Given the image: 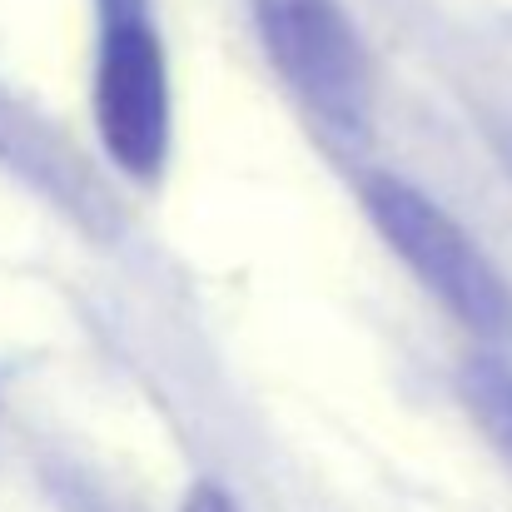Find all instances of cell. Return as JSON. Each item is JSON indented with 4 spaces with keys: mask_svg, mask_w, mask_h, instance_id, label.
Returning <instances> with one entry per match:
<instances>
[{
    "mask_svg": "<svg viewBox=\"0 0 512 512\" xmlns=\"http://www.w3.org/2000/svg\"><path fill=\"white\" fill-rule=\"evenodd\" d=\"M90 115L125 179L155 184L174 150V80L155 0H95Z\"/></svg>",
    "mask_w": 512,
    "mask_h": 512,
    "instance_id": "6da1fadb",
    "label": "cell"
},
{
    "mask_svg": "<svg viewBox=\"0 0 512 512\" xmlns=\"http://www.w3.org/2000/svg\"><path fill=\"white\" fill-rule=\"evenodd\" d=\"M363 214L388 244V254L418 279V289L453 314L468 334L498 343L512 339V284L478 249V239L418 184L398 174L363 179Z\"/></svg>",
    "mask_w": 512,
    "mask_h": 512,
    "instance_id": "7a4b0ae2",
    "label": "cell"
},
{
    "mask_svg": "<svg viewBox=\"0 0 512 512\" xmlns=\"http://www.w3.org/2000/svg\"><path fill=\"white\" fill-rule=\"evenodd\" d=\"M249 15L279 85L319 125L358 135L373 105V70L343 0H249Z\"/></svg>",
    "mask_w": 512,
    "mask_h": 512,
    "instance_id": "3957f363",
    "label": "cell"
},
{
    "mask_svg": "<svg viewBox=\"0 0 512 512\" xmlns=\"http://www.w3.org/2000/svg\"><path fill=\"white\" fill-rule=\"evenodd\" d=\"M458 398L478 433L512 463V363L498 353H473L458 368Z\"/></svg>",
    "mask_w": 512,
    "mask_h": 512,
    "instance_id": "277c9868",
    "label": "cell"
},
{
    "mask_svg": "<svg viewBox=\"0 0 512 512\" xmlns=\"http://www.w3.org/2000/svg\"><path fill=\"white\" fill-rule=\"evenodd\" d=\"M184 512H239V508H234V498H229L224 488H214V483H199V488L184 498Z\"/></svg>",
    "mask_w": 512,
    "mask_h": 512,
    "instance_id": "5b68a950",
    "label": "cell"
}]
</instances>
